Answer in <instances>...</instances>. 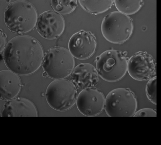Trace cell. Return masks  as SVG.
<instances>
[{
  "label": "cell",
  "mask_w": 161,
  "mask_h": 145,
  "mask_svg": "<svg viewBox=\"0 0 161 145\" xmlns=\"http://www.w3.org/2000/svg\"><path fill=\"white\" fill-rule=\"evenodd\" d=\"M78 1L85 11L96 15L104 13L110 8L114 0H79Z\"/></svg>",
  "instance_id": "15"
},
{
  "label": "cell",
  "mask_w": 161,
  "mask_h": 145,
  "mask_svg": "<svg viewBox=\"0 0 161 145\" xmlns=\"http://www.w3.org/2000/svg\"><path fill=\"white\" fill-rule=\"evenodd\" d=\"M114 2L119 12L127 15L137 13L143 4L142 0H115Z\"/></svg>",
  "instance_id": "16"
},
{
  "label": "cell",
  "mask_w": 161,
  "mask_h": 145,
  "mask_svg": "<svg viewBox=\"0 0 161 145\" xmlns=\"http://www.w3.org/2000/svg\"><path fill=\"white\" fill-rule=\"evenodd\" d=\"M105 97L102 92L95 87L82 90L79 94L76 104L79 111L87 117L96 116L104 108Z\"/></svg>",
  "instance_id": "9"
},
{
  "label": "cell",
  "mask_w": 161,
  "mask_h": 145,
  "mask_svg": "<svg viewBox=\"0 0 161 145\" xmlns=\"http://www.w3.org/2000/svg\"><path fill=\"white\" fill-rule=\"evenodd\" d=\"M132 19L119 11L111 12L102 21L101 29L104 38L109 42L121 44L128 40L133 31Z\"/></svg>",
  "instance_id": "3"
},
{
  "label": "cell",
  "mask_w": 161,
  "mask_h": 145,
  "mask_svg": "<svg viewBox=\"0 0 161 145\" xmlns=\"http://www.w3.org/2000/svg\"><path fill=\"white\" fill-rule=\"evenodd\" d=\"M44 57L43 47L35 38L28 35L15 37L8 42L3 58L9 70L21 75L36 71L42 65Z\"/></svg>",
  "instance_id": "1"
},
{
  "label": "cell",
  "mask_w": 161,
  "mask_h": 145,
  "mask_svg": "<svg viewBox=\"0 0 161 145\" xmlns=\"http://www.w3.org/2000/svg\"><path fill=\"white\" fill-rule=\"evenodd\" d=\"M50 4L54 11L60 15H65L75 10L77 6V1L52 0Z\"/></svg>",
  "instance_id": "17"
},
{
  "label": "cell",
  "mask_w": 161,
  "mask_h": 145,
  "mask_svg": "<svg viewBox=\"0 0 161 145\" xmlns=\"http://www.w3.org/2000/svg\"><path fill=\"white\" fill-rule=\"evenodd\" d=\"M43 76L44 77H46L47 76V75L46 72H44L43 74Z\"/></svg>",
  "instance_id": "21"
},
{
  "label": "cell",
  "mask_w": 161,
  "mask_h": 145,
  "mask_svg": "<svg viewBox=\"0 0 161 145\" xmlns=\"http://www.w3.org/2000/svg\"><path fill=\"white\" fill-rule=\"evenodd\" d=\"M156 111L151 108L141 109L135 113L134 117H156Z\"/></svg>",
  "instance_id": "19"
},
{
  "label": "cell",
  "mask_w": 161,
  "mask_h": 145,
  "mask_svg": "<svg viewBox=\"0 0 161 145\" xmlns=\"http://www.w3.org/2000/svg\"><path fill=\"white\" fill-rule=\"evenodd\" d=\"M65 26L63 17L52 10L46 11L40 15L36 24L39 34L47 39H54L60 37L63 33Z\"/></svg>",
  "instance_id": "10"
},
{
  "label": "cell",
  "mask_w": 161,
  "mask_h": 145,
  "mask_svg": "<svg viewBox=\"0 0 161 145\" xmlns=\"http://www.w3.org/2000/svg\"><path fill=\"white\" fill-rule=\"evenodd\" d=\"M7 36L0 29V52L1 53L4 51L6 46L7 42Z\"/></svg>",
  "instance_id": "20"
},
{
  "label": "cell",
  "mask_w": 161,
  "mask_h": 145,
  "mask_svg": "<svg viewBox=\"0 0 161 145\" xmlns=\"http://www.w3.org/2000/svg\"><path fill=\"white\" fill-rule=\"evenodd\" d=\"M71 81L80 89L93 87L99 81L96 68L88 63H80L76 66L71 74Z\"/></svg>",
  "instance_id": "13"
},
{
  "label": "cell",
  "mask_w": 161,
  "mask_h": 145,
  "mask_svg": "<svg viewBox=\"0 0 161 145\" xmlns=\"http://www.w3.org/2000/svg\"><path fill=\"white\" fill-rule=\"evenodd\" d=\"M75 66L74 57L67 49L55 47L45 54L42 64L44 72L53 79H64L72 73Z\"/></svg>",
  "instance_id": "5"
},
{
  "label": "cell",
  "mask_w": 161,
  "mask_h": 145,
  "mask_svg": "<svg viewBox=\"0 0 161 145\" xmlns=\"http://www.w3.org/2000/svg\"><path fill=\"white\" fill-rule=\"evenodd\" d=\"M146 93L149 101L156 105V76L151 78L146 87Z\"/></svg>",
  "instance_id": "18"
},
{
  "label": "cell",
  "mask_w": 161,
  "mask_h": 145,
  "mask_svg": "<svg viewBox=\"0 0 161 145\" xmlns=\"http://www.w3.org/2000/svg\"><path fill=\"white\" fill-rule=\"evenodd\" d=\"M96 39L91 32L81 30L73 34L68 43L69 50L73 57L83 60L91 57L97 48Z\"/></svg>",
  "instance_id": "11"
},
{
  "label": "cell",
  "mask_w": 161,
  "mask_h": 145,
  "mask_svg": "<svg viewBox=\"0 0 161 145\" xmlns=\"http://www.w3.org/2000/svg\"><path fill=\"white\" fill-rule=\"evenodd\" d=\"M128 62L125 53L117 50H108L97 57L96 68L99 77L103 79L108 82H115L125 75Z\"/></svg>",
  "instance_id": "4"
},
{
  "label": "cell",
  "mask_w": 161,
  "mask_h": 145,
  "mask_svg": "<svg viewBox=\"0 0 161 145\" xmlns=\"http://www.w3.org/2000/svg\"><path fill=\"white\" fill-rule=\"evenodd\" d=\"M78 96L77 87L68 79H56L48 85L45 97L48 105L53 109L64 111L72 108Z\"/></svg>",
  "instance_id": "6"
},
{
  "label": "cell",
  "mask_w": 161,
  "mask_h": 145,
  "mask_svg": "<svg viewBox=\"0 0 161 145\" xmlns=\"http://www.w3.org/2000/svg\"><path fill=\"white\" fill-rule=\"evenodd\" d=\"M134 93L129 89L116 88L106 96L104 109L110 117H134L137 108Z\"/></svg>",
  "instance_id": "7"
},
{
  "label": "cell",
  "mask_w": 161,
  "mask_h": 145,
  "mask_svg": "<svg viewBox=\"0 0 161 145\" xmlns=\"http://www.w3.org/2000/svg\"><path fill=\"white\" fill-rule=\"evenodd\" d=\"M21 79L18 75L10 70L0 72V99L9 100L15 97L21 88Z\"/></svg>",
  "instance_id": "14"
},
{
  "label": "cell",
  "mask_w": 161,
  "mask_h": 145,
  "mask_svg": "<svg viewBox=\"0 0 161 145\" xmlns=\"http://www.w3.org/2000/svg\"><path fill=\"white\" fill-rule=\"evenodd\" d=\"M37 11L33 4L19 0L10 3L4 13L6 24L12 32L19 34L29 32L36 25Z\"/></svg>",
  "instance_id": "2"
},
{
  "label": "cell",
  "mask_w": 161,
  "mask_h": 145,
  "mask_svg": "<svg viewBox=\"0 0 161 145\" xmlns=\"http://www.w3.org/2000/svg\"><path fill=\"white\" fill-rule=\"evenodd\" d=\"M127 71L134 79L147 80L155 75L156 63L152 56L146 52H138L133 55L128 60Z\"/></svg>",
  "instance_id": "8"
},
{
  "label": "cell",
  "mask_w": 161,
  "mask_h": 145,
  "mask_svg": "<svg viewBox=\"0 0 161 145\" xmlns=\"http://www.w3.org/2000/svg\"><path fill=\"white\" fill-rule=\"evenodd\" d=\"M37 109L30 100L23 97H16L8 100L4 105L1 117H37Z\"/></svg>",
  "instance_id": "12"
}]
</instances>
